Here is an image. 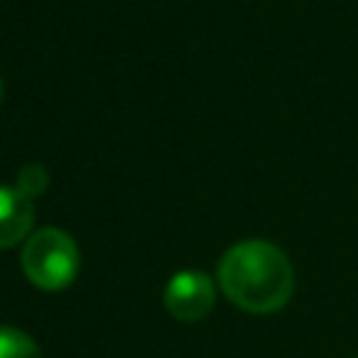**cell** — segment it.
<instances>
[{
  "label": "cell",
  "instance_id": "6da1fadb",
  "mask_svg": "<svg viewBox=\"0 0 358 358\" xmlns=\"http://www.w3.org/2000/svg\"><path fill=\"white\" fill-rule=\"evenodd\" d=\"M218 285L232 305L249 313H274L294 294V268L280 246L252 238L224 252Z\"/></svg>",
  "mask_w": 358,
  "mask_h": 358
},
{
  "label": "cell",
  "instance_id": "8992f818",
  "mask_svg": "<svg viewBox=\"0 0 358 358\" xmlns=\"http://www.w3.org/2000/svg\"><path fill=\"white\" fill-rule=\"evenodd\" d=\"M25 199H36V196H42L45 190H48V171L42 168V165H25L22 171H20V176H17V185H14Z\"/></svg>",
  "mask_w": 358,
  "mask_h": 358
},
{
  "label": "cell",
  "instance_id": "5b68a950",
  "mask_svg": "<svg viewBox=\"0 0 358 358\" xmlns=\"http://www.w3.org/2000/svg\"><path fill=\"white\" fill-rule=\"evenodd\" d=\"M0 358H42V350L28 333L17 327H0Z\"/></svg>",
  "mask_w": 358,
  "mask_h": 358
},
{
  "label": "cell",
  "instance_id": "277c9868",
  "mask_svg": "<svg viewBox=\"0 0 358 358\" xmlns=\"http://www.w3.org/2000/svg\"><path fill=\"white\" fill-rule=\"evenodd\" d=\"M34 227V201L25 199L17 187L0 185V249H8L31 235Z\"/></svg>",
  "mask_w": 358,
  "mask_h": 358
},
{
  "label": "cell",
  "instance_id": "52a82bcc",
  "mask_svg": "<svg viewBox=\"0 0 358 358\" xmlns=\"http://www.w3.org/2000/svg\"><path fill=\"white\" fill-rule=\"evenodd\" d=\"M0 95H3V84H0Z\"/></svg>",
  "mask_w": 358,
  "mask_h": 358
},
{
  "label": "cell",
  "instance_id": "3957f363",
  "mask_svg": "<svg viewBox=\"0 0 358 358\" xmlns=\"http://www.w3.org/2000/svg\"><path fill=\"white\" fill-rule=\"evenodd\" d=\"M215 305V285L204 271H176L165 285V308L179 322H199Z\"/></svg>",
  "mask_w": 358,
  "mask_h": 358
},
{
  "label": "cell",
  "instance_id": "7a4b0ae2",
  "mask_svg": "<svg viewBox=\"0 0 358 358\" xmlns=\"http://www.w3.org/2000/svg\"><path fill=\"white\" fill-rule=\"evenodd\" d=\"M20 266L36 288L59 291L78 274V246L64 229L42 227L25 238Z\"/></svg>",
  "mask_w": 358,
  "mask_h": 358
}]
</instances>
